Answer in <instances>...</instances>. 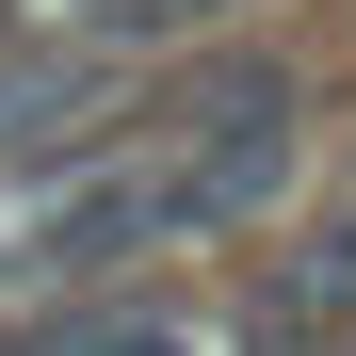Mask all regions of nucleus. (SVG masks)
I'll return each instance as SVG.
<instances>
[{"mask_svg": "<svg viewBox=\"0 0 356 356\" xmlns=\"http://www.w3.org/2000/svg\"><path fill=\"white\" fill-rule=\"evenodd\" d=\"M146 162H162L178 243H211V227H259V211L291 195V162H308V81H291L275 49H227V65H195V81L162 97Z\"/></svg>", "mask_w": 356, "mask_h": 356, "instance_id": "1", "label": "nucleus"}, {"mask_svg": "<svg viewBox=\"0 0 356 356\" xmlns=\"http://www.w3.org/2000/svg\"><path fill=\"white\" fill-rule=\"evenodd\" d=\"M113 113H130V49H49V65H0V162H81L113 146Z\"/></svg>", "mask_w": 356, "mask_h": 356, "instance_id": "2", "label": "nucleus"}, {"mask_svg": "<svg viewBox=\"0 0 356 356\" xmlns=\"http://www.w3.org/2000/svg\"><path fill=\"white\" fill-rule=\"evenodd\" d=\"M146 243H178V211H162V162L130 146V162H81L65 195L33 211V259L49 275H97V259H146Z\"/></svg>", "mask_w": 356, "mask_h": 356, "instance_id": "3", "label": "nucleus"}, {"mask_svg": "<svg viewBox=\"0 0 356 356\" xmlns=\"http://www.w3.org/2000/svg\"><path fill=\"white\" fill-rule=\"evenodd\" d=\"M259 340H356V195L291 243V275L259 291Z\"/></svg>", "mask_w": 356, "mask_h": 356, "instance_id": "4", "label": "nucleus"}, {"mask_svg": "<svg viewBox=\"0 0 356 356\" xmlns=\"http://www.w3.org/2000/svg\"><path fill=\"white\" fill-rule=\"evenodd\" d=\"M17 356H211V324H178V308H81V324H49Z\"/></svg>", "mask_w": 356, "mask_h": 356, "instance_id": "5", "label": "nucleus"}]
</instances>
